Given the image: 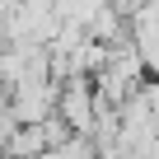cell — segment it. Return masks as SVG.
Listing matches in <instances>:
<instances>
[{"mask_svg": "<svg viewBox=\"0 0 159 159\" xmlns=\"http://www.w3.org/2000/svg\"><path fill=\"white\" fill-rule=\"evenodd\" d=\"M56 112H61V122H66L70 131L94 136V122H98V94H94V80H89V75H70V80H61Z\"/></svg>", "mask_w": 159, "mask_h": 159, "instance_id": "obj_1", "label": "cell"}, {"mask_svg": "<svg viewBox=\"0 0 159 159\" xmlns=\"http://www.w3.org/2000/svg\"><path fill=\"white\" fill-rule=\"evenodd\" d=\"M56 98H61V84H56L52 75H38V80H24V84H14V89H10L14 122H28V126L47 122V117L56 112Z\"/></svg>", "mask_w": 159, "mask_h": 159, "instance_id": "obj_2", "label": "cell"}, {"mask_svg": "<svg viewBox=\"0 0 159 159\" xmlns=\"http://www.w3.org/2000/svg\"><path fill=\"white\" fill-rule=\"evenodd\" d=\"M131 42H136V52L145 61V75L159 80V10L150 5V0L131 14Z\"/></svg>", "mask_w": 159, "mask_h": 159, "instance_id": "obj_3", "label": "cell"}, {"mask_svg": "<svg viewBox=\"0 0 159 159\" xmlns=\"http://www.w3.org/2000/svg\"><path fill=\"white\" fill-rule=\"evenodd\" d=\"M42 150H47V131H42V122H38V126L19 122V126L10 131V140H5V154H10V159H38Z\"/></svg>", "mask_w": 159, "mask_h": 159, "instance_id": "obj_4", "label": "cell"}, {"mask_svg": "<svg viewBox=\"0 0 159 159\" xmlns=\"http://www.w3.org/2000/svg\"><path fill=\"white\" fill-rule=\"evenodd\" d=\"M103 5H108V0H56V14H61V19H75V24L89 28V19H94Z\"/></svg>", "mask_w": 159, "mask_h": 159, "instance_id": "obj_5", "label": "cell"}, {"mask_svg": "<svg viewBox=\"0 0 159 159\" xmlns=\"http://www.w3.org/2000/svg\"><path fill=\"white\" fill-rule=\"evenodd\" d=\"M150 5H154V10H159V0H150Z\"/></svg>", "mask_w": 159, "mask_h": 159, "instance_id": "obj_6", "label": "cell"}, {"mask_svg": "<svg viewBox=\"0 0 159 159\" xmlns=\"http://www.w3.org/2000/svg\"><path fill=\"white\" fill-rule=\"evenodd\" d=\"M52 5H56V0H52Z\"/></svg>", "mask_w": 159, "mask_h": 159, "instance_id": "obj_7", "label": "cell"}]
</instances>
